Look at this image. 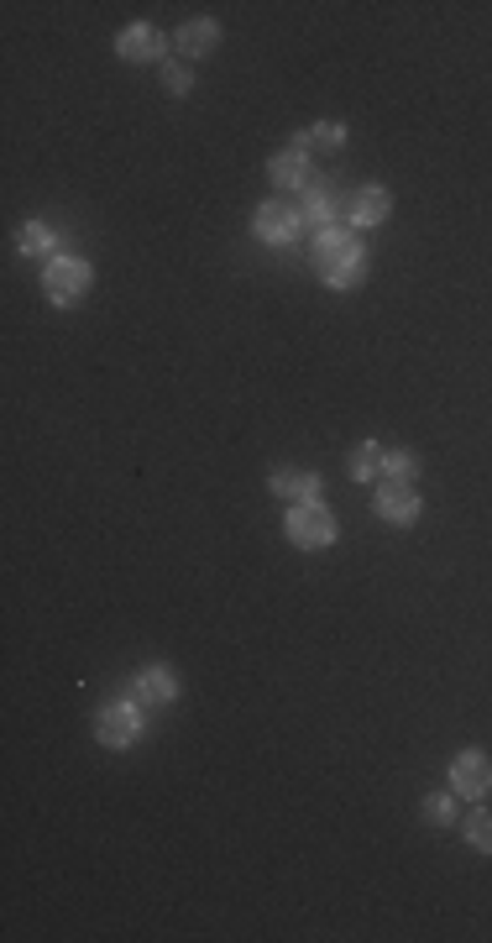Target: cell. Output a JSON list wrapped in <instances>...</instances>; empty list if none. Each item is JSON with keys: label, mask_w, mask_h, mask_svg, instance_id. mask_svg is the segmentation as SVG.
Listing matches in <instances>:
<instances>
[{"label": "cell", "mask_w": 492, "mask_h": 943, "mask_svg": "<svg viewBox=\"0 0 492 943\" xmlns=\"http://www.w3.org/2000/svg\"><path fill=\"white\" fill-rule=\"evenodd\" d=\"M89 284H94V267L85 257H53V263L42 267V289H48L53 304H74Z\"/></svg>", "instance_id": "obj_1"}, {"label": "cell", "mask_w": 492, "mask_h": 943, "mask_svg": "<svg viewBox=\"0 0 492 943\" xmlns=\"http://www.w3.org/2000/svg\"><path fill=\"white\" fill-rule=\"evenodd\" d=\"M336 519H330V508L325 503H299L289 514V540L293 545H304V551H325V545H336Z\"/></svg>", "instance_id": "obj_2"}, {"label": "cell", "mask_w": 492, "mask_h": 943, "mask_svg": "<svg viewBox=\"0 0 492 943\" xmlns=\"http://www.w3.org/2000/svg\"><path fill=\"white\" fill-rule=\"evenodd\" d=\"M142 734V713H137V703H105L100 707V718H94V739L105 744V750H126L131 739Z\"/></svg>", "instance_id": "obj_3"}, {"label": "cell", "mask_w": 492, "mask_h": 943, "mask_svg": "<svg viewBox=\"0 0 492 943\" xmlns=\"http://www.w3.org/2000/svg\"><path fill=\"white\" fill-rule=\"evenodd\" d=\"M451 792L471 796V802L492 792V760L482 750H462V755L451 760Z\"/></svg>", "instance_id": "obj_4"}, {"label": "cell", "mask_w": 492, "mask_h": 943, "mask_svg": "<svg viewBox=\"0 0 492 943\" xmlns=\"http://www.w3.org/2000/svg\"><path fill=\"white\" fill-rule=\"evenodd\" d=\"M252 226H257V236L267 241V247H283V241H293L299 236V210H289L283 200H267V205H257V215H252Z\"/></svg>", "instance_id": "obj_5"}, {"label": "cell", "mask_w": 492, "mask_h": 943, "mask_svg": "<svg viewBox=\"0 0 492 943\" xmlns=\"http://www.w3.org/2000/svg\"><path fill=\"white\" fill-rule=\"evenodd\" d=\"M356 257H367V252H362V241H356V231H351V226H330V231L315 236L319 273H325V267H341V263H356Z\"/></svg>", "instance_id": "obj_6"}, {"label": "cell", "mask_w": 492, "mask_h": 943, "mask_svg": "<svg viewBox=\"0 0 492 943\" xmlns=\"http://www.w3.org/2000/svg\"><path fill=\"white\" fill-rule=\"evenodd\" d=\"M116 53H121L126 63H152V59H163V32L147 27V22H131V27L116 37Z\"/></svg>", "instance_id": "obj_7"}, {"label": "cell", "mask_w": 492, "mask_h": 943, "mask_svg": "<svg viewBox=\"0 0 492 943\" xmlns=\"http://www.w3.org/2000/svg\"><path fill=\"white\" fill-rule=\"evenodd\" d=\"M267 488H273L278 499H293V503H319V493H325L315 472H299V467H278L267 477Z\"/></svg>", "instance_id": "obj_8"}, {"label": "cell", "mask_w": 492, "mask_h": 943, "mask_svg": "<svg viewBox=\"0 0 492 943\" xmlns=\"http://www.w3.org/2000/svg\"><path fill=\"white\" fill-rule=\"evenodd\" d=\"M377 514H382L388 525H414V519H419V493H414L408 482H388V488L377 493Z\"/></svg>", "instance_id": "obj_9"}, {"label": "cell", "mask_w": 492, "mask_h": 943, "mask_svg": "<svg viewBox=\"0 0 492 943\" xmlns=\"http://www.w3.org/2000/svg\"><path fill=\"white\" fill-rule=\"evenodd\" d=\"M131 692H137V703H174L178 697L174 666H142L137 681H131Z\"/></svg>", "instance_id": "obj_10"}, {"label": "cell", "mask_w": 492, "mask_h": 943, "mask_svg": "<svg viewBox=\"0 0 492 943\" xmlns=\"http://www.w3.org/2000/svg\"><path fill=\"white\" fill-rule=\"evenodd\" d=\"M388 210H393V194H388V189H377V184L362 189L356 205H351V231H373V226H382Z\"/></svg>", "instance_id": "obj_11"}, {"label": "cell", "mask_w": 492, "mask_h": 943, "mask_svg": "<svg viewBox=\"0 0 492 943\" xmlns=\"http://www.w3.org/2000/svg\"><path fill=\"white\" fill-rule=\"evenodd\" d=\"M174 42H178V53H184V59H204V53H215V42H220V22H210V16H200V22H184Z\"/></svg>", "instance_id": "obj_12"}, {"label": "cell", "mask_w": 492, "mask_h": 943, "mask_svg": "<svg viewBox=\"0 0 492 943\" xmlns=\"http://www.w3.org/2000/svg\"><path fill=\"white\" fill-rule=\"evenodd\" d=\"M267 174H273V184H283V189H304V184H310V152L283 148L273 163H267Z\"/></svg>", "instance_id": "obj_13"}, {"label": "cell", "mask_w": 492, "mask_h": 943, "mask_svg": "<svg viewBox=\"0 0 492 943\" xmlns=\"http://www.w3.org/2000/svg\"><path fill=\"white\" fill-rule=\"evenodd\" d=\"M330 194L325 189H315V184H304V200H299V221L304 226H315V231H330Z\"/></svg>", "instance_id": "obj_14"}, {"label": "cell", "mask_w": 492, "mask_h": 943, "mask_svg": "<svg viewBox=\"0 0 492 943\" xmlns=\"http://www.w3.org/2000/svg\"><path fill=\"white\" fill-rule=\"evenodd\" d=\"M382 477L414 488V477H419V456H414V451H382Z\"/></svg>", "instance_id": "obj_15"}, {"label": "cell", "mask_w": 492, "mask_h": 943, "mask_svg": "<svg viewBox=\"0 0 492 943\" xmlns=\"http://www.w3.org/2000/svg\"><path fill=\"white\" fill-rule=\"evenodd\" d=\"M341 142H346V126H341V121H315L293 148H341Z\"/></svg>", "instance_id": "obj_16"}, {"label": "cell", "mask_w": 492, "mask_h": 943, "mask_svg": "<svg viewBox=\"0 0 492 943\" xmlns=\"http://www.w3.org/2000/svg\"><path fill=\"white\" fill-rule=\"evenodd\" d=\"M351 477H356V482H373V477H382V451H377L373 441L351 451Z\"/></svg>", "instance_id": "obj_17"}, {"label": "cell", "mask_w": 492, "mask_h": 943, "mask_svg": "<svg viewBox=\"0 0 492 943\" xmlns=\"http://www.w3.org/2000/svg\"><path fill=\"white\" fill-rule=\"evenodd\" d=\"M319 278H325L330 289H356V284L367 278V257H356V263H341V267H325Z\"/></svg>", "instance_id": "obj_18"}, {"label": "cell", "mask_w": 492, "mask_h": 943, "mask_svg": "<svg viewBox=\"0 0 492 943\" xmlns=\"http://www.w3.org/2000/svg\"><path fill=\"white\" fill-rule=\"evenodd\" d=\"M466 844L482 850V855H492V813H471V818H466Z\"/></svg>", "instance_id": "obj_19"}, {"label": "cell", "mask_w": 492, "mask_h": 943, "mask_svg": "<svg viewBox=\"0 0 492 943\" xmlns=\"http://www.w3.org/2000/svg\"><path fill=\"white\" fill-rule=\"evenodd\" d=\"M456 818V796L451 792H440V796H425V823H434V828H445Z\"/></svg>", "instance_id": "obj_20"}, {"label": "cell", "mask_w": 492, "mask_h": 943, "mask_svg": "<svg viewBox=\"0 0 492 943\" xmlns=\"http://www.w3.org/2000/svg\"><path fill=\"white\" fill-rule=\"evenodd\" d=\"M53 241H59V236L48 231L42 221H27V231H22V252H53Z\"/></svg>", "instance_id": "obj_21"}, {"label": "cell", "mask_w": 492, "mask_h": 943, "mask_svg": "<svg viewBox=\"0 0 492 943\" xmlns=\"http://www.w3.org/2000/svg\"><path fill=\"white\" fill-rule=\"evenodd\" d=\"M163 85L174 89V95H189V85H194L189 63H163Z\"/></svg>", "instance_id": "obj_22"}]
</instances>
